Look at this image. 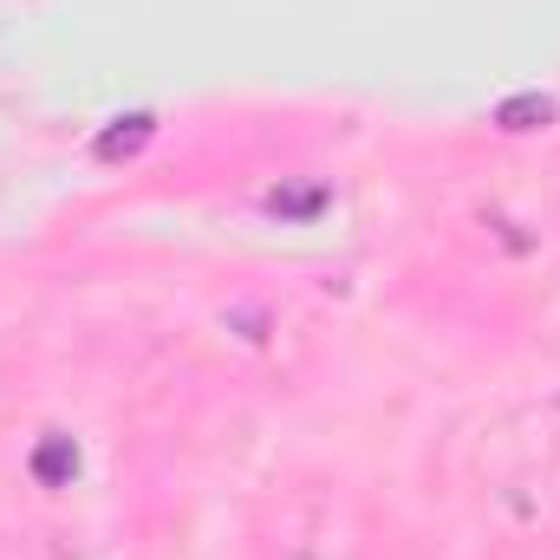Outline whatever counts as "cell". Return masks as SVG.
Listing matches in <instances>:
<instances>
[{
	"instance_id": "obj_3",
	"label": "cell",
	"mask_w": 560,
	"mask_h": 560,
	"mask_svg": "<svg viewBox=\"0 0 560 560\" xmlns=\"http://www.w3.org/2000/svg\"><path fill=\"white\" fill-rule=\"evenodd\" d=\"M555 98H548V92H515V98H502V105H495V125H502V131H509V138H528V131H548V125H555Z\"/></svg>"
},
{
	"instance_id": "obj_4",
	"label": "cell",
	"mask_w": 560,
	"mask_h": 560,
	"mask_svg": "<svg viewBox=\"0 0 560 560\" xmlns=\"http://www.w3.org/2000/svg\"><path fill=\"white\" fill-rule=\"evenodd\" d=\"M326 202H332L326 183H313V189H275V196H268V215H280V222H306V215H319Z\"/></svg>"
},
{
	"instance_id": "obj_1",
	"label": "cell",
	"mask_w": 560,
	"mask_h": 560,
	"mask_svg": "<svg viewBox=\"0 0 560 560\" xmlns=\"http://www.w3.org/2000/svg\"><path fill=\"white\" fill-rule=\"evenodd\" d=\"M150 138H156V118H150V112H131V118H112V125L98 131L92 156H98V163H131V156L150 150Z\"/></svg>"
},
{
	"instance_id": "obj_2",
	"label": "cell",
	"mask_w": 560,
	"mask_h": 560,
	"mask_svg": "<svg viewBox=\"0 0 560 560\" xmlns=\"http://www.w3.org/2000/svg\"><path fill=\"white\" fill-rule=\"evenodd\" d=\"M26 469H33V482H39V489H66V482L79 476V443L52 430V436H39V450H33V463H26Z\"/></svg>"
}]
</instances>
